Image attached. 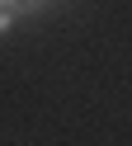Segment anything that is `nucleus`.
<instances>
[{
	"mask_svg": "<svg viewBox=\"0 0 132 146\" xmlns=\"http://www.w3.org/2000/svg\"><path fill=\"white\" fill-rule=\"evenodd\" d=\"M0 5H5V10H9V14L19 19V14H38V10L47 5V0H0Z\"/></svg>",
	"mask_w": 132,
	"mask_h": 146,
	"instance_id": "f257e3e1",
	"label": "nucleus"
},
{
	"mask_svg": "<svg viewBox=\"0 0 132 146\" xmlns=\"http://www.w3.org/2000/svg\"><path fill=\"white\" fill-rule=\"evenodd\" d=\"M9 24H14V14H9L5 5H0V38H5V33H9Z\"/></svg>",
	"mask_w": 132,
	"mask_h": 146,
	"instance_id": "f03ea898",
	"label": "nucleus"
}]
</instances>
